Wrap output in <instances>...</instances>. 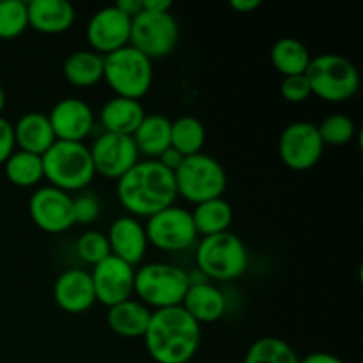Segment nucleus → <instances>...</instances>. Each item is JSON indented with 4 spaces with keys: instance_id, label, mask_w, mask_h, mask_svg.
Wrapping results in <instances>:
<instances>
[{
    "instance_id": "obj_9",
    "label": "nucleus",
    "mask_w": 363,
    "mask_h": 363,
    "mask_svg": "<svg viewBox=\"0 0 363 363\" xmlns=\"http://www.w3.org/2000/svg\"><path fill=\"white\" fill-rule=\"evenodd\" d=\"M179 43V23L170 13H151L142 9L131 18L130 46L149 60L165 59Z\"/></svg>"
},
{
    "instance_id": "obj_2",
    "label": "nucleus",
    "mask_w": 363,
    "mask_h": 363,
    "mask_svg": "<svg viewBox=\"0 0 363 363\" xmlns=\"http://www.w3.org/2000/svg\"><path fill=\"white\" fill-rule=\"evenodd\" d=\"M142 339L156 363H188L201 346V325L181 305L160 308L152 311Z\"/></svg>"
},
{
    "instance_id": "obj_10",
    "label": "nucleus",
    "mask_w": 363,
    "mask_h": 363,
    "mask_svg": "<svg viewBox=\"0 0 363 363\" xmlns=\"http://www.w3.org/2000/svg\"><path fill=\"white\" fill-rule=\"evenodd\" d=\"M144 227L149 243L163 252H183L197 243L191 211L179 206H169L149 216Z\"/></svg>"
},
{
    "instance_id": "obj_34",
    "label": "nucleus",
    "mask_w": 363,
    "mask_h": 363,
    "mask_svg": "<svg viewBox=\"0 0 363 363\" xmlns=\"http://www.w3.org/2000/svg\"><path fill=\"white\" fill-rule=\"evenodd\" d=\"M99 213H101V206H99L98 197L91 191H82L78 197H73L74 223L89 225L98 220Z\"/></svg>"
},
{
    "instance_id": "obj_39",
    "label": "nucleus",
    "mask_w": 363,
    "mask_h": 363,
    "mask_svg": "<svg viewBox=\"0 0 363 363\" xmlns=\"http://www.w3.org/2000/svg\"><path fill=\"white\" fill-rule=\"evenodd\" d=\"M172 2L170 0H142V9L151 13H170Z\"/></svg>"
},
{
    "instance_id": "obj_1",
    "label": "nucleus",
    "mask_w": 363,
    "mask_h": 363,
    "mask_svg": "<svg viewBox=\"0 0 363 363\" xmlns=\"http://www.w3.org/2000/svg\"><path fill=\"white\" fill-rule=\"evenodd\" d=\"M117 199L131 216H149L174 206L177 199L172 170L158 160H138L123 177L117 179Z\"/></svg>"
},
{
    "instance_id": "obj_28",
    "label": "nucleus",
    "mask_w": 363,
    "mask_h": 363,
    "mask_svg": "<svg viewBox=\"0 0 363 363\" xmlns=\"http://www.w3.org/2000/svg\"><path fill=\"white\" fill-rule=\"evenodd\" d=\"M206 144V128L201 119L194 116H181L170 126V147L186 158L202 152Z\"/></svg>"
},
{
    "instance_id": "obj_25",
    "label": "nucleus",
    "mask_w": 363,
    "mask_h": 363,
    "mask_svg": "<svg viewBox=\"0 0 363 363\" xmlns=\"http://www.w3.org/2000/svg\"><path fill=\"white\" fill-rule=\"evenodd\" d=\"M105 57L92 50H78L64 60V77L71 85L80 89L94 87L103 80Z\"/></svg>"
},
{
    "instance_id": "obj_19",
    "label": "nucleus",
    "mask_w": 363,
    "mask_h": 363,
    "mask_svg": "<svg viewBox=\"0 0 363 363\" xmlns=\"http://www.w3.org/2000/svg\"><path fill=\"white\" fill-rule=\"evenodd\" d=\"M28 27L41 34L55 35L74 23V7L67 0H30L27 2Z\"/></svg>"
},
{
    "instance_id": "obj_6",
    "label": "nucleus",
    "mask_w": 363,
    "mask_h": 363,
    "mask_svg": "<svg viewBox=\"0 0 363 363\" xmlns=\"http://www.w3.org/2000/svg\"><path fill=\"white\" fill-rule=\"evenodd\" d=\"M305 77L312 94L328 103L347 101L360 87V73L357 66L339 53H321L312 57Z\"/></svg>"
},
{
    "instance_id": "obj_5",
    "label": "nucleus",
    "mask_w": 363,
    "mask_h": 363,
    "mask_svg": "<svg viewBox=\"0 0 363 363\" xmlns=\"http://www.w3.org/2000/svg\"><path fill=\"white\" fill-rule=\"evenodd\" d=\"M190 287V275L183 268L167 262H149L135 269L133 293L145 307H179Z\"/></svg>"
},
{
    "instance_id": "obj_12",
    "label": "nucleus",
    "mask_w": 363,
    "mask_h": 363,
    "mask_svg": "<svg viewBox=\"0 0 363 363\" xmlns=\"http://www.w3.org/2000/svg\"><path fill=\"white\" fill-rule=\"evenodd\" d=\"M28 215L43 233L62 234L74 225L73 197L52 184L41 186L30 195Z\"/></svg>"
},
{
    "instance_id": "obj_33",
    "label": "nucleus",
    "mask_w": 363,
    "mask_h": 363,
    "mask_svg": "<svg viewBox=\"0 0 363 363\" xmlns=\"http://www.w3.org/2000/svg\"><path fill=\"white\" fill-rule=\"evenodd\" d=\"M77 250L78 255L84 259L87 264H99L105 261L110 254V245L106 240V234L99 233V230H87L82 234L77 241Z\"/></svg>"
},
{
    "instance_id": "obj_24",
    "label": "nucleus",
    "mask_w": 363,
    "mask_h": 363,
    "mask_svg": "<svg viewBox=\"0 0 363 363\" xmlns=\"http://www.w3.org/2000/svg\"><path fill=\"white\" fill-rule=\"evenodd\" d=\"M170 126L172 121L163 113H145L140 126L131 135L138 155L156 160L165 149L170 147Z\"/></svg>"
},
{
    "instance_id": "obj_18",
    "label": "nucleus",
    "mask_w": 363,
    "mask_h": 363,
    "mask_svg": "<svg viewBox=\"0 0 363 363\" xmlns=\"http://www.w3.org/2000/svg\"><path fill=\"white\" fill-rule=\"evenodd\" d=\"M55 303L69 314H84L96 303L91 273L80 268H71L60 273L53 284Z\"/></svg>"
},
{
    "instance_id": "obj_23",
    "label": "nucleus",
    "mask_w": 363,
    "mask_h": 363,
    "mask_svg": "<svg viewBox=\"0 0 363 363\" xmlns=\"http://www.w3.org/2000/svg\"><path fill=\"white\" fill-rule=\"evenodd\" d=\"M151 308L145 307L142 301L130 298L113 307H108L106 323L117 335L126 337V339H137V337H144L149 321H151Z\"/></svg>"
},
{
    "instance_id": "obj_26",
    "label": "nucleus",
    "mask_w": 363,
    "mask_h": 363,
    "mask_svg": "<svg viewBox=\"0 0 363 363\" xmlns=\"http://www.w3.org/2000/svg\"><path fill=\"white\" fill-rule=\"evenodd\" d=\"M194 225L197 234L202 238L215 236V234L227 233L234 220L233 206L225 199H211V201L201 202L191 211Z\"/></svg>"
},
{
    "instance_id": "obj_13",
    "label": "nucleus",
    "mask_w": 363,
    "mask_h": 363,
    "mask_svg": "<svg viewBox=\"0 0 363 363\" xmlns=\"http://www.w3.org/2000/svg\"><path fill=\"white\" fill-rule=\"evenodd\" d=\"M130 35L131 18L124 14L116 4L92 14L85 28V38L92 52L103 57L130 45Z\"/></svg>"
},
{
    "instance_id": "obj_14",
    "label": "nucleus",
    "mask_w": 363,
    "mask_h": 363,
    "mask_svg": "<svg viewBox=\"0 0 363 363\" xmlns=\"http://www.w3.org/2000/svg\"><path fill=\"white\" fill-rule=\"evenodd\" d=\"M89 151L96 174L108 179H119L138 162L137 145L128 135L103 131L99 137H96Z\"/></svg>"
},
{
    "instance_id": "obj_32",
    "label": "nucleus",
    "mask_w": 363,
    "mask_h": 363,
    "mask_svg": "<svg viewBox=\"0 0 363 363\" xmlns=\"http://www.w3.org/2000/svg\"><path fill=\"white\" fill-rule=\"evenodd\" d=\"M319 135L325 145H332V147H342V145L350 144L357 135V126H354L353 119L346 113H332L318 126Z\"/></svg>"
},
{
    "instance_id": "obj_3",
    "label": "nucleus",
    "mask_w": 363,
    "mask_h": 363,
    "mask_svg": "<svg viewBox=\"0 0 363 363\" xmlns=\"http://www.w3.org/2000/svg\"><path fill=\"white\" fill-rule=\"evenodd\" d=\"M45 179L62 191H80L96 176L91 151L84 142L55 140L41 156Z\"/></svg>"
},
{
    "instance_id": "obj_15",
    "label": "nucleus",
    "mask_w": 363,
    "mask_h": 363,
    "mask_svg": "<svg viewBox=\"0 0 363 363\" xmlns=\"http://www.w3.org/2000/svg\"><path fill=\"white\" fill-rule=\"evenodd\" d=\"M96 301L105 307H113L133 294L135 268L121 261L116 255H108L105 261L94 266L91 272Z\"/></svg>"
},
{
    "instance_id": "obj_21",
    "label": "nucleus",
    "mask_w": 363,
    "mask_h": 363,
    "mask_svg": "<svg viewBox=\"0 0 363 363\" xmlns=\"http://www.w3.org/2000/svg\"><path fill=\"white\" fill-rule=\"evenodd\" d=\"M13 126L14 140H16L20 151L43 156L57 140L52 124H50L48 113L27 112Z\"/></svg>"
},
{
    "instance_id": "obj_35",
    "label": "nucleus",
    "mask_w": 363,
    "mask_h": 363,
    "mask_svg": "<svg viewBox=\"0 0 363 363\" xmlns=\"http://www.w3.org/2000/svg\"><path fill=\"white\" fill-rule=\"evenodd\" d=\"M280 94L289 103H303L312 96L311 85L305 74H294V77H284L280 84Z\"/></svg>"
},
{
    "instance_id": "obj_29",
    "label": "nucleus",
    "mask_w": 363,
    "mask_h": 363,
    "mask_svg": "<svg viewBox=\"0 0 363 363\" xmlns=\"http://www.w3.org/2000/svg\"><path fill=\"white\" fill-rule=\"evenodd\" d=\"M4 172L14 186L20 188H32L45 179L41 156L20 149L14 151L4 163Z\"/></svg>"
},
{
    "instance_id": "obj_7",
    "label": "nucleus",
    "mask_w": 363,
    "mask_h": 363,
    "mask_svg": "<svg viewBox=\"0 0 363 363\" xmlns=\"http://www.w3.org/2000/svg\"><path fill=\"white\" fill-rule=\"evenodd\" d=\"M177 197L190 204L222 197L227 188V172L222 163L206 152L186 156L174 170Z\"/></svg>"
},
{
    "instance_id": "obj_20",
    "label": "nucleus",
    "mask_w": 363,
    "mask_h": 363,
    "mask_svg": "<svg viewBox=\"0 0 363 363\" xmlns=\"http://www.w3.org/2000/svg\"><path fill=\"white\" fill-rule=\"evenodd\" d=\"M181 307L201 325V323H215L225 314V296L222 291L206 280L190 282Z\"/></svg>"
},
{
    "instance_id": "obj_30",
    "label": "nucleus",
    "mask_w": 363,
    "mask_h": 363,
    "mask_svg": "<svg viewBox=\"0 0 363 363\" xmlns=\"http://www.w3.org/2000/svg\"><path fill=\"white\" fill-rule=\"evenodd\" d=\"M243 363H300V358L284 339L261 337L248 347Z\"/></svg>"
},
{
    "instance_id": "obj_4",
    "label": "nucleus",
    "mask_w": 363,
    "mask_h": 363,
    "mask_svg": "<svg viewBox=\"0 0 363 363\" xmlns=\"http://www.w3.org/2000/svg\"><path fill=\"white\" fill-rule=\"evenodd\" d=\"M250 255L247 245L230 230L202 238L195 248L197 269L211 280H236L247 272Z\"/></svg>"
},
{
    "instance_id": "obj_8",
    "label": "nucleus",
    "mask_w": 363,
    "mask_h": 363,
    "mask_svg": "<svg viewBox=\"0 0 363 363\" xmlns=\"http://www.w3.org/2000/svg\"><path fill=\"white\" fill-rule=\"evenodd\" d=\"M152 78V60L133 46L128 45L105 55L103 80L110 85L116 96L138 101L151 91Z\"/></svg>"
},
{
    "instance_id": "obj_22",
    "label": "nucleus",
    "mask_w": 363,
    "mask_h": 363,
    "mask_svg": "<svg viewBox=\"0 0 363 363\" xmlns=\"http://www.w3.org/2000/svg\"><path fill=\"white\" fill-rule=\"evenodd\" d=\"M145 117V110L140 101L130 98L113 96L112 99L101 106L99 112V123L106 133L116 135H131L140 126L142 119Z\"/></svg>"
},
{
    "instance_id": "obj_40",
    "label": "nucleus",
    "mask_w": 363,
    "mask_h": 363,
    "mask_svg": "<svg viewBox=\"0 0 363 363\" xmlns=\"http://www.w3.org/2000/svg\"><path fill=\"white\" fill-rule=\"evenodd\" d=\"M116 6L119 7L124 14H128L130 18H133L142 11V0H119Z\"/></svg>"
},
{
    "instance_id": "obj_16",
    "label": "nucleus",
    "mask_w": 363,
    "mask_h": 363,
    "mask_svg": "<svg viewBox=\"0 0 363 363\" xmlns=\"http://www.w3.org/2000/svg\"><path fill=\"white\" fill-rule=\"evenodd\" d=\"M50 124L57 140L82 142L91 135L96 117L91 105L80 98H64L52 106Z\"/></svg>"
},
{
    "instance_id": "obj_37",
    "label": "nucleus",
    "mask_w": 363,
    "mask_h": 363,
    "mask_svg": "<svg viewBox=\"0 0 363 363\" xmlns=\"http://www.w3.org/2000/svg\"><path fill=\"white\" fill-rule=\"evenodd\" d=\"M156 160H158V162L162 163V165L165 167V169L172 170V172H174V170H176L177 167H179L181 163H183L184 156L181 155V152H177L174 147H169V149H165V151H163L162 155H160Z\"/></svg>"
},
{
    "instance_id": "obj_38",
    "label": "nucleus",
    "mask_w": 363,
    "mask_h": 363,
    "mask_svg": "<svg viewBox=\"0 0 363 363\" xmlns=\"http://www.w3.org/2000/svg\"><path fill=\"white\" fill-rule=\"evenodd\" d=\"M300 363H344L339 357L332 353H325V351H318V353H311L300 360Z\"/></svg>"
},
{
    "instance_id": "obj_41",
    "label": "nucleus",
    "mask_w": 363,
    "mask_h": 363,
    "mask_svg": "<svg viewBox=\"0 0 363 363\" xmlns=\"http://www.w3.org/2000/svg\"><path fill=\"white\" fill-rule=\"evenodd\" d=\"M261 6V0H230V7L238 13H252Z\"/></svg>"
},
{
    "instance_id": "obj_27",
    "label": "nucleus",
    "mask_w": 363,
    "mask_h": 363,
    "mask_svg": "<svg viewBox=\"0 0 363 363\" xmlns=\"http://www.w3.org/2000/svg\"><path fill=\"white\" fill-rule=\"evenodd\" d=\"M273 67L284 77H294V74H305L312 55L307 46L294 38H282L273 43L269 52Z\"/></svg>"
},
{
    "instance_id": "obj_31",
    "label": "nucleus",
    "mask_w": 363,
    "mask_h": 363,
    "mask_svg": "<svg viewBox=\"0 0 363 363\" xmlns=\"http://www.w3.org/2000/svg\"><path fill=\"white\" fill-rule=\"evenodd\" d=\"M28 28L27 2L0 0V39H14Z\"/></svg>"
},
{
    "instance_id": "obj_36",
    "label": "nucleus",
    "mask_w": 363,
    "mask_h": 363,
    "mask_svg": "<svg viewBox=\"0 0 363 363\" xmlns=\"http://www.w3.org/2000/svg\"><path fill=\"white\" fill-rule=\"evenodd\" d=\"M16 149V140H14V126L0 116V165L7 162L11 155Z\"/></svg>"
},
{
    "instance_id": "obj_11",
    "label": "nucleus",
    "mask_w": 363,
    "mask_h": 363,
    "mask_svg": "<svg viewBox=\"0 0 363 363\" xmlns=\"http://www.w3.org/2000/svg\"><path fill=\"white\" fill-rule=\"evenodd\" d=\"M325 144L318 126L307 121H296L284 128L279 138V155L291 170H311L321 160Z\"/></svg>"
},
{
    "instance_id": "obj_17",
    "label": "nucleus",
    "mask_w": 363,
    "mask_h": 363,
    "mask_svg": "<svg viewBox=\"0 0 363 363\" xmlns=\"http://www.w3.org/2000/svg\"><path fill=\"white\" fill-rule=\"evenodd\" d=\"M106 240L110 245V254L119 257L130 266L140 264L147 252V234L140 220L131 215L116 218L110 225Z\"/></svg>"
},
{
    "instance_id": "obj_42",
    "label": "nucleus",
    "mask_w": 363,
    "mask_h": 363,
    "mask_svg": "<svg viewBox=\"0 0 363 363\" xmlns=\"http://www.w3.org/2000/svg\"><path fill=\"white\" fill-rule=\"evenodd\" d=\"M4 106H6V91H4L2 84H0V113H2Z\"/></svg>"
}]
</instances>
